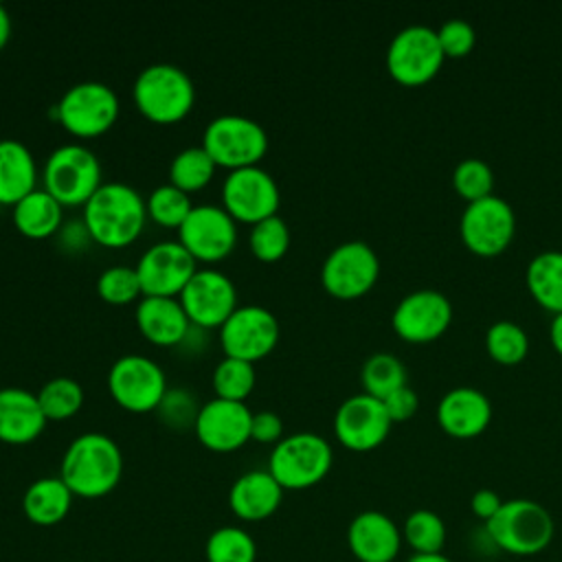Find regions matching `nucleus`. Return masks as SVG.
I'll use <instances>...</instances> for the list:
<instances>
[{"instance_id":"obj_4","label":"nucleus","mask_w":562,"mask_h":562,"mask_svg":"<svg viewBox=\"0 0 562 562\" xmlns=\"http://www.w3.org/2000/svg\"><path fill=\"white\" fill-rule=\"evenodd\" d=\"M487 538L505 553L536 555L544 551L555 533L553 518L544 505L531 498H512L485 522Z\"/></svg>"},{"instance_id":"obj_46","label":"nucleus","mask_w":562,"mask_h":562,"mask_svg":"<svg viewBox=\"0 0 562 562\" xmlns=\"http://www.w3.org/2000/svg\"><path fill=\"white\" fill-rule=\"evenodd\" d=\"M549 338H551V345L558 351V356H562V312L553 314L551 325H549Z\"/></svg>"},{"instance_id":"obj_43","label":"nucleus","mask_w":562,"mask_h":562,"mask_svg":"<svg viewBox=\"0 0 562 562\" xmlns=\"http://www.w3.org/2000/svg\"><path fill=\"white\" fill-rule=\"evenodd\" d=\"M281 439H283V422H281V417L277 413H272V411L252 413L250 441L277 446Z\"/></svg>"},{"instance_id":"obj_19","label":"nucleus","mask_w":562,"mask_h":562,"mask_svg":"<svg viewBox=\"0 0 562 562\" xmlns=\"http://www.w3.org/2000/svg\"><path fill=\"white\" fill-rule=\"evenodd\" d=\"M198 261L189 255V250L176 241H158L149 246L136 268L143 296H173L178 299L184 285L195 274Z\"/></svg>"},{"instance_id":"obj_34","label":"nucleus","mask_w":562,"mask_h":562,"mask_svg":"<svg viewBox=\"0 0 562 562\" xmlns=\"http://www.w3.org/2000/svg\"><path fill=\"white\" fill-rule=\"evenodd\" d=\"M40 408L48 422H64L83 406V389L72 378H53L35 393Z\"/></svg>"},{"instance_id":"obj_27","label":"nucleus","mask_w":562,"mask_h":562,"mask_svg":"<svg viewBox=\"0 0 562 562\" xmlns=\"http://www.w3.org/2000/svg\"><path fill=\"white\" fill-rule=\"evenodd\" d=\"M72 498L75 494L61 481L59 474L42 476L26 487L22 496V512L29 522L37 527H53L68 516L72 507Z\"/></svg>"},{"instance_id":"obj_39","label":"nucleus","mask_w":562,"mask_h":562,"mask_svg":"<svg viewBox=\"0 0 562 562\" xmlns=\"http://www.w3.org/2000/svg\"><path fill=\"white\" fill-rule=\"evenodd\" d=\"M97 294L110 305H130L143 299V288L132 266H110L97 279Z\"/></svg>"},{"instance_id":"obj_29","label":"nucleus","mask_w":562,"mask_h":562,"mask_svg":"<svg viewBox=\"0 0 562 562\" xmlns=\"http://www.w3.org/2000/svg\"><path fill=\"white\" fill-rule=\"evenodd\" d=\"M525 281L538 305L553 314L562 312V250L538 252L527 266Z\"/></svg>"},{"instance_id":"obj_33","label":"nucleus","mask_w":562,"mask_h":562,"mask_svg":"<svg viewBox=\"0 0 562 562\" xmlns=\"http://www.w3.org/2000/svg\"><path fill=\"white\" fill-rule=\"evenodd\" d=\"M255 382H257L255 364L239 358H228V356H224L215 364L211 375L215 397L228 400V402H246V397L255 389Z\"/></svg>"},{"instance_id":"obj_37","label":"nucleus","mask_w":562,"mask_h":562,"mask_svg":"<svg viewBox=\"0 0 562 562\" xmlns=\"http://www.w3.org/2000/svg\"><path fill=\"white\" fill-rule=\"evenodd\" d=\"M145 204H147V217L151 222H156L162 228H176V231L182 226V222L189 217L193 209L191 198L178 187H173L171 182L156 187L145 200Z\"/></svg>"},{"instance_id":"obj_15","label":"nucleus","mask_w":562,"mask_h":562,"mask_svg":"<svg viewBox=\"0 0 562 562\" xmlns=\"http://www.w3.org/2000/svg\"><path fill=\"white\" fill-rule=\"evenodd\" d=\"M178 241L195 261H222L237 244V222L224 206L198 204L178 228Z\"/></svg>"},{"instance_id":"obj_13","label":"nucleus","mask_w":562,"mask_h":562,"mask_svg":"<svg viewBox=\"0 0 562 562\" xmlns=\"http://www.w3.org/2000/svg\"><path fill=\"white\" fill-rule=\"evenodd\" d=\"M281 193L274 178L257 167H244L228 171L222 184V206L235 220L244 224H257L277 215Z\"/></svg>"},{"instance_id":"obj_12","label":"nucleus","mask_w":562,"mask_h":562,"mask_svg":"<svg viewBox=\"0 0 562 562\" xmlns=\"http://www.w3.org/2000/svg\"><path fill=\"white\" fill-rule=\"evenodd\" d=\"M459 233L465 248L479 257L501 255L514 239L516 215L507 200L487 195L470 202L459 220Z\"/></svg>"},{"instance_id":"obj_40","label":"nucleus","mask_w":562,"mask_h":562,"mask_svg":"<svg viewBox=\"0 0 562 562\" xmlns=\"http://www.w3.org/2000/svg\"><path fill=\"white\" fill-rule=\"evenodd\" d=\"M452 187L468 204L483 200L494 191V171L481 158H463L452 171Z\"/></svg>"},{"instance_id":"obj_24","label":"nucleus","mask_w":562,"mask_h":562,"mask_svg":"<svg viewBox=\"0 0 562 562\" xmlns=\"http://www.w3.org/2000/svg\"><path fill=\"white\" fill-rule=\"evenodd\" d=\"M283 487L266 470H248L237 476L228 490V507L244 522H261L270 518L281 501Z\"/></svg>"},{"instance_id":"obj_10","label":"nucleus","mask_w":562,"mask_h":562,"mask_svg":"<svg viewBox=\"0 0 562 562\" xmlns=\"http://www.w3.org/2000/svg\"><path fill=\"white\" fill-rule=\"evenodd\" d=\"M167 389L165 371L147 356H121L108 371V391L112 400L130 413L156 411Z\"/></svg>"},{"instance_id":"obj_3","label":"nucleus","mask_w":562,"mask_h":562,"mask_svg":"<svg viewBox=\"0 0 562 562\" xmlns=\"http://www.w3.org/2000/svg\"><path fill=\"white\" fill-rule=\"evenodd\" d=\"M132 99L147 121L173 125L193 110L195 88L182 68L173 64H151L136 75Z\"/></svg>"},{"instance_id":"obj_2","label":"nucleus","mask_w":562,"mask_h":562,"mask_svg":"<svg viewBox=\"0 0 562 562\" xmlns=\"http://www.w3.org/2000/svg\"><path fill=\"white\" fill-rule=\"evenodd\" d=\"M59 476L79 498L108 496L123 476L121 448L103 432H83L68 443Z\"/></svg>"},{"instance_id":"obj_5","label":"nucleus","mask_w":562,"mask_h":562,"mask_svg":"<svg viewBox=\"0 0 562 562\" xmlns=\"http://www.w3.org/2000/svg\"><path fill=\"white\" fill-rule=\"evenodd\" d=\"M44 191L61 206H83L101 182V162L92 149L79 143L59 145L50 151L42 171Z\"/></svg>"},{"instance_id":"obj_6","label":"nucleus","mask_w":562,"mask_h":562,"mask_svg":"<svg viewBox=\"0 0 562 562\" xmlns=\"http://www.w3.org/2000/svg\"><path fill=\"white\" fill-rule=\"evenodd\" d=\"M334 463L331 446L316 432H294L272 446L268 472L283 490H307L321 483Z\"/></svg>"},{"instance_id":"obj_31","label":"nucleus","mask_w":562,"mask_h":562,"mask_svg":"<svg viewBox=\"0 0 562 562\" xmlns=\"http://www.w3.org/2000/svg\"><path fill=\"white\" fill-rule=\"evenodd\" d=\"M206 562H255L257 542L239 525H222L213 529L204 542Z\"/></svg>"},{"instance_id":"obj_23","label":"nucleus","mask_w":562,"mask_h":562,"mask_svg":"<svg viewBox=\"0 0 562 562\" xmlns=\"http://www.w3.org/2000/svg\"><path fill=\"white\" fill-rule=\"evenodd\" d=\"M136 327L140 336L156 347H173L184 342L193 327L184 307L173 296H143L136 303Z\"/></svg>"},{"instance_id":"obj_8","label":"nucleus","mask_w":562,"mask_h":562,"mask_svg":"<svg viewBox=\"0 0 562 562\" xmlns=\"http://www.w3.org/2000/svg\"><path fill=\"white\" fill-rule=\"evenodd\" d=\"M119 97L101 81H79L70 86L55 105L57 123L77 138L105 134L119 119Z\"/></svg>"},{"instance_id":"obj_18","label":"nucleus","mask_w":562,"mask_h":562,"mask_svg":"<svg viewBox=\"0 0 562 562\" xmlns=\"http://www.w3.org/2000/svg\"><path fill=\"white\" fill-rule=\"evenodd\" d=\"M452 321V305L439 290H415L406 294L393 310L391 325L397 338L424 345L446 334Z\"/></svg>"},{"instance_id":"obj_7","label":"nucleus","mask_w":562,"mask_h":562,"mask_svg":"<svg viewBox=\"0 0 562 562\" xmlns=\"http://www.w3.org/2000/svg\"><path fill=\"white\" fill-rule=\"evenodd\" d=\"M200 145L217 167L235 171L261 162L268 151V134L255 119L222 114L209 121Z\"/></svg>"},{"instance_id":"obj_36","label":"nucleus","mask_w":562,"mask_h":562,"mask_svg":"<svg viewBox=\"0 0 562 562\" xmlns=\"http://www.w3.org/2000/svg\"><path fill=\"white\" fill-rule=\"evenodd\" d=\"M485 351L498 364H518L529 351V338L520 325L496 321L485 331Z\"/></svg>"},{"instance_id":"obj_11","label":"nucleus","mask_w":562,"mask_h":562,"mask_svg":"<svg viewBox=\"0 0 562 562\" xmlns=\"http://www.w3.org/2000/svg\"><path fill=\"white\" fill-rule=\"evenodd\" d=\"M380 277V259L367 241L338 244L321 266L323 288L340 301L364 296Z\"/></svg>"},{"instance_id":"obj_20","label":"nucleus","mask_w":562,"mask_h":562,"mask_svg":"<svg viewBox=\"0 0 562 562\" xmlns=\"http://www.w3.org/2000/svg\"><path fill=\"white\" fill-rule=\"evenodd\" d=\"M250 422L252 411L246 402L213 397L200 406L193 432L211 452H235L250 441Z\"/></svg>"},{"instance_id":"obj_26","label":"nucleus","mask_w":562,"mask_h":562,"mask_svg":"<svg viewBox=\"0 0 562 562\" xmlns=\"http://www.w3.org/2000/svg\"><path fill=\"white\" fill-rule=\"evenodd\" d=\"M37 189V162L18 138H0V204L15 206Z\"/></svg>"},{"instance_id":"obj_35","label":"nucleus","mask_w":562,"mask_h":562,"mask_svg":"<svg viewBox=\"0 0 562 562\" xmlns=\"http://www.w3.org/2000/svg\"><path fill=\"white\" fill-rule=\"evenodd\" d=\"M446 536V522L432 509L411 512L402 527V538L413 549V553H441Z\"/></svg>"},{"instance_id":"obj_32","label":"nucleus","mask_w":562,"mask_h":562,"mask_svg":"<svg viewBox=\"0 0 562 562\" xmlns=\"http://www.w3.org/2000/svg\"><path fill=\"white\" fill-rule=\"evenodd\" d=\"M215 169L217 165L202 145L187 147L173 156L169 165V182L189 195L204 189L213 180Z\"/></svg>"},{"instance_id":"obj_30","label":"nucleus","mask_w":562,"mask_h":562,"mask_svg":"<svg viewBox=\"0 0 562 562\" xmlns=\"http://www.w3.org/2000/svg\"><path fill=\"white\" fill-rule=\"evenodd\" d=\"M406 380L408 375H406L404 362L386 351H378L369 356L360 369V382L364 393L378 400H384L393 391L406 386Z\"/></svg>"},{"instance_id":"obj_42","label":"nucleus","mask_w":562,"mask_h":562,"mask_svg":"<svg viewBox=\"0 0 562 562\" xmlns=\"http://www.w3.org/2000/svg\"><path fill=\"white\" fill-rule=\"evenodd\" d=\"M437 40L443 50V57L457 59V57H465L472 53V48L476 44V31L470 22L454 18L439 26Z\"/></svg>"},{"instance_id":"obj_14","label":"nucleus","mask_w":562,"mask_h":562,"mask_svg":"<svg viewBox=\"0 0 562 562\" xmlns=\"http://www.w3.org/2000/svg\"><path fill=\"white\" fill-rule=\"evenodd\" d=\"M279 342V323L261 305H239L220 327L224 356L257 362L274 351Z\"/></svg>"},{"instance_id":"obj_48","label":"nucleus","mask_w":562,"mask_h":562,"mask_svg":"<svg viewBox=\"0 0 562 562\" xmlns=\"http://www.w3.org/2000/svg\"><path fill=\"white\" fill-rule=\"evenodd\" d=\"M406 562H452L443 553H413Z\"/></svg>"},{"instance_id":"obj_45","label":"nucleus","mask_w":562,"mask_h":562,"mask_svg":"<svg viewBox=\"0 0 562 562\" xmlns=\"http://www.w3.org/2000/svg\"><path fill=\"white\" fill-rule=\"evenodd\" d=\"M503 503H505V501H503L494 490L483 487V490H476V492L472 494V498H470V509H472V514H474L476 518H481L483 522H487L490 518L496 516V512L501 509Z\"/></svg>"},{"instance_id":"obj_1","label":"nucleus","mask_w":562,"mask_h":562,"mask_svg":"<svg viewBox=\"0 0 562 562\" xmlns=\"http://www.w3.org/2000/svg\"><path fill=\"white\" fill-rule=\"evenodd\" d=\"M81 222L94 244L103 248H125L143 233L147 204L134 187L125 182H103L83 204Z\"/></svg>"},{"instance_id":"obj_21","label":"nucleus","mask_w":562,"mask_h":562,"mask_svg":"<svg viewBox=\"0 0 562 562\" xmlns=\"http://www.w3.org/2000/svg\"><path fill=\"white\" fill-rule=\"evenodd\" d=\"M402 542L397 522L378 509L356 514L347 529V544L358 562H393Z\"/></svg>"},{"instance_id":"obj_9","label":"nucleus","mask_w":562,"mask_h":562,"mask_svg":"<svg viewBox=\"0 0 562 562\" xmlns=\"http://www.w3.org/2000/svg\"><path fill=\"white\" fill-rule=\"evenodd\" d=\"M443 50L437 31L424 24H411L397 31L386 48V70L402 86H422L430 81L441 64Z\"/></svg>"},{"instance_id":"obj_25","label":"nucleus","mask_w":562,"mask_h":562,"mask_svg":"<svg viewBox=\"0 0 562 562\" xmlns=\"http://www.w3.org/2000/svg\"><path fill=\"white\" fill-rule=\"evenodd\" d=\"M48 419L44 417L37 395L20 389L4 386L0 389V441L9 446H24L35 441Z\"/></svg>"},{"instance_id":"obj_16","label":"nucleus","mask_w":562,"mask_h":562,"mask_svg":"<svg viewBox=\"0 0 562 562\" xmlns=\"http://www.w3.org/2000/svg\"><path fill=\"white\" fill-rule=\"evenodd\" d=\"M178 301L182 303L191 325L200 329L222 327L224 321L239 307L235 283L215 268L195 270Z\"/></svg>"},{"instance_id":"obj_17","label":"nucleus","mask_w":562,"mask_h":562,"mask_svg":"<svg viewBox=\"0 0 562 562\" xmlns=\"http://www.w3.org/2000/svg\"><path fill=\"white\" fill-rule=\"evenodd\" d=\"M391 417L382 400L358 393L347 397L334 415V435L336 439L353 452H369L384 443L391 432Z\"/></svg>"},{"instance_id":"obj_41","label":"nucleus","mask_w":562,"mask_h":562,"mask_svg":"<svg viewBox=\"0 0 562 562\" xmlns=\"http://www.w3.org/2000/svg\"><path fill=\"white\" fill-rule=\"evenodd\" d=\"M156 413L171 428H187V426L193 428L200 406H198L193 393H189L187 389H167Z\"/></svg>"},{"instance_id":"obj_47","label":"nucleus","mask_w":562,"mask_h":562,"mask_svg":"<svg viewBox=\"0 0 562 562\" xmlns=\"http://www.w3.org/2000/svg\"><path fill=\"white\" fill-rule=\"evenodd\" d=\"M9 37H11V15L4 9V4H0V50L7 46Z\"/></svg>"},{"instance_id":"obj_38","label":"nucleus","mask_w":562,"mask_h":562,"mask_svg":"<svg viewBox=\"0 0 562 562\" xmlns=\"http://www.w3.org/2000/svg\"><path fill=\"white\" fill-rule=\"evenodd\" d=\"M248 248L263 263L279 261L290 248V228L285 220L272 215L252 224L248 235Z\"/></svg>"},{"instance_id":"obj_22","label":"nucleus","mask_w":562,"mask_h":562,"mask_svg":"<svg viewBox=\"0 0 562 562\" xmlns=\"http://www.w3.org/2000/svg\"><path fill=\"white\" fill-rule=\"evenodd\" d=\"M437 422L446 435L454 439H472L490 426L492 404L479 389L457 386L441 397Z\"/></svg>"},{"instance_id":"obj_44","label":"nucleus","mask_w":562,"mask_h":562,"mask_svg":"<svg viewBox=\"0 0 562 562\" xmlns=\"http://www.w3.org/2000/svg\"><path fill=\"white\" fill-rule=\"evenodd\" d=\"M382 404H384V408H386L391 422L397 424V422L411 419V417L417 413L419 397H417V393L406 384V386L393 391L389 397H384Z\"/></svg>"},{"instance_id":"obj_28","label":"nucleus","mask_w":562,"mask_h":562,"mask_svg":"<svg viewBox=\"0 0 562 562\" xmlns=\"http://www.w3.org/2000/svg\"><path fill=\"white\" fill-rule=\"evenodd\" d=\"M11 220L20 235L29 239H46L64 226V206L44 189H35L11 206Z\"/></svg>"}]
</instances>
